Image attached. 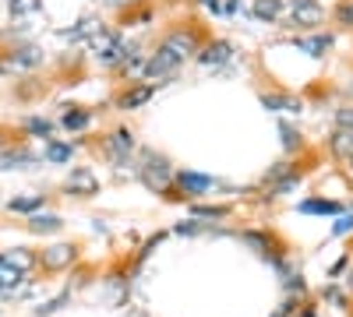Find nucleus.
Returning <instances> with one entry per match:
<instances>
[{"label":"nucleus","mask_w":353,"mask_h":317,"mask_svg":"<svg viewBox=\"0 0 353 317\" xmlns=\"http://www.w3.org/2000/svg\"><path fill=\"white\" fill-rule=\"evenodd\" d=\"M11 11L14 14H32V11H39V0H11Z\"/></svg>","instance_id":"nucleus-34"},{"label":"nucleus","mask_w":353,"mask_h":317,"mask_svg":"<svg viewBox=\"0 0 353 317\" xmlns=\"http://www.w3.org/2000/svg\"><path fill=\"white\" fill-rule=\"evenodd\" d=\"M134 177L152 194H170V187L176 180V166L156 149H141L138 159H134Z\"/></svg>","instance_id":"nucleus-1"},{"label":"nucleus","mask_w":353,"mask_h":317,"mask_svg":"<svg viewBox=\"0 0 353 317\" xmlns=\"http://www.w3.org/2000/svg\"><path fill=\"white\" fill-rule=\"evenodd\" d=\"M106 8H131V4H138V0H103Z\"/></svg>","instance_id":"nucleus-36"},{"label":"nucleus","mask_w":353,"mask_h":317,"mask_svg":"<svg viewBox=\"0 0 353 317\" xmlns=\"http://www.w3.org/2000/svg\"><path fill=\"white\" fill-rule=\"evenodd\" d=\"M21 127H25V134H32V138L53 141V120H46V117H28Z\"/></svg>","instance_id":"nucleus-25"},{"label":"nucleus","mask_w":353,"mask_h":317,"mask_svg":"<svg viewBox=\"0 0 353 317\" xmlns=\"http://www.w3.org/2000/svg\"><path fill=\"white\" fill-rule=\"evenodd\" d=\"M205 229H209V222L188 219V222H176V226H173V233H176V237H198V233H205Z\"/></svg>","instance_id":"nucleus-29"},{"label":"nucleus","mask_w":353,"mask_h":317,"mask_svg":"<svg viewBox=\"0 0 353 317\" xmlns=\"http://www.w3.org/2000/svg\"><path fill=\"white\" fill-rule=\"evenodd\" d=\"M325 18V8L318 0H290V28H314Z\"/></svg>","instance_id":"nucleus-9"},{"label":"nucleus","mask_w":353,"mask_h":317,"mask_svg":"<svg viewBox=\"0 0 353 317\" xmlns=\"http://www.w3.org/2000/svg\"><path fill=\"white\" fill-rule=\"evenodd\" d=\"M36 162H39V155L25 145H11L0 152V169H32Z\"/></svg>","instance_id":"nucleus-12"},{"label":"nucleus","mask_w":353,"mask_h":317,"mask_svg":"<svg viewBox=\"0 0 353 317\" xmlns=\"http://www.w3.org/2000/svg\"><path fill=\"white\" fill-rule=\"evenodd\" d=\"M336 127L339 131H353V106H339L336 109Z\"/></svg>","instance_id":"nucleus-33"},{"label":"nucleus","mask_w":353,"mask_h":317,"mask_svg":"<svg viewBox=\"0 0 353 317\" xmlns=\"http://www.w3.org/2000/svg\"><path fill=\"white\" fill-rule=\"evenodd\" d=\"M43 64V50L39 46H32V43H25V46H14L11 50V56L4 61V67H39Z\"/></svg>","instance_id":"nucleus-18"},{"label":"nucleus","mask_w":353,"mask_h":317,"mask_svg":"<svg viewBox=\"0 0 353 317\" xmlns=\"http://www.w3.org/2000/svg\"><path fill=\"white\" fill-rule=\"evenodd\" d=\"M176 64H184V61H191V56H198L201 53V36L194 32V28H173V32H166L163 36V43H159Z\"/></svg>","instance_id":"nucleus-5"},{"label":"nucleus","mask_w":353,"mask_h":317,"mask_svg":"<svg viewBox=\"0 0 353 317\" xmlns=\"http://www.w3.org/2000/svg\"><path fill=\"white\" fill-rule=\"evenodd\" d=\"M25 229H28V233H36V237H53V233H61V229H64V219L53 215V212H36V215H28Z\"/></svg>","instance_id":"nucleus-15"},{"label":"nucleus","mask_w":353,"mask_h":317,"mask_svg":"<svg viewBox=\"0 0 353 317\" xmlns=\"http://www.w3.org/2000/svg\"><path fill=\"white\" fill-rule=\"evenodd\" d=\"M265 109H272V113H304V102L297 96H290V92H261L258 96Z\"/></svg>","instance_id":"nucleus-14"},{"label":"nucleus","mask_w":353,"mask_h":317,"mask_svg":"<svg viewBox=\"0 0 353 317\" xmlns=\"http://www.w3.org/2000/svg\"><path fill=\"white\" fill-rule=\"evenodd\" d=\"M230 61H233V43H226V39H212V43H205V46H201V53H198V64H201V67H212V71L226 67Z\"/></svg>","instance_id":"nucleus-11"},{"label":"nucleus","mask_w":353,"mask_h":317,"mask_svg":"<svg viewBox=\"0 0 353 317\" xmlns=\"http://www.w3.org/2000/svg\"><path fill=\"white\" fill-rule=\"evenodd\" d=\"M233 208L230 205H198V201H191V219H201V222H223L230 219Z\"/></svg>","instance_id":"nucleus-21"},{"label":"nucleus","mask_w":353,"mask_h":317,"mask_svg":"<svg viewBox=\"0 0 353 317\" xmlns=\"http://www.w3.org/2000/svg\"><path fill=\"white\" fill-rule=\"evenodd\" d=\"M301 180H304V173L293 166V162H276V166H269V173L261 177V187L269 190V201H276V197H286L290 190H297L301 187Z\"/></svg>","instance_id":"nucleus-3"},{"label":"nucleus","mask_w":353,"mask_h":317,"mask_svg":"<svg viewBox=\"0 0 353 317\" xmlns=\"http://www.w3.org/2000/svg\"><path fill=\"white\" fill-rule=\"evenodd\" d=\"M297 212L301 215H343L346 212V205L343 201H332V197H304L301 205H297Z\"/></svg>","instance_id":"nucleus-13"},{"label":"nucleus","mask_w":353,"mask_h":317,"mask_svg":"<svg viewBox=\"0 0 353 317\" xmlns=\"http://www.w3.org/2000/svg\"><path fill=\"white\" fill-rule=\"evenodd\" d=\"M156 96V85L149 81H138V85H128V89L117 96V109H124V113H134L141 106H149V99Z\"/></svg>","instance_id":"nucleus-10"},{"label":"nucleus","mask_w":353,"mask_h":317,"mask_svg":"<svg viewBox=\"0 0 353 317\" xmlns=\"http://www.w3.org/2000/svg\"><path fill=\"white\" fill-rule=\"evenodd\" d=\"M346 293H353V261H350V268H346Z\"/></svg>","instance_id":"nucleus-38"},{"label":"nucleus","mask_w":353,"mask_h":317,"mask_svg":"<svg viewBox=\"0 0 353 317\" xmlns=\"http://www.w3.org/2000/svg\"><path fill=\"white\" fill-rule=\"evenodd\" d=\"M88 50H92V56H96L103 67H121V64H124V56H128L124 39L117 36V32H106V28H103L99 36L88 39Z\"/></svg>","instance_id":"nucleus-6"},{"label":"nucleus","mask_w":353,"mask_h":317,"mask_svg":"<svg viewBox=\"0 0 353 317\" xmlns=\"http://www.w3.org/2000/svg\"><path fill=\"white\" fill-rule=\"evenodd\" d=\"M350 229H353V212H343V215L332 222V237H346Z\"/></svg>","instance_id":"nucleus-32"},{"label":"nucleus","mask_w":353,"mask_h":317,"mask_svg":"<svg viewBox=\"0 0 353 317\" xmlns=\"http://www.w3.org/2000/svg\"><path fill=\"white\" fill-rule=\"evenodd\" d=\"M336 21L353 28V0H339V4H336Z\"/></svg>","instance_id":"nucleus-31"},{"label":"nucleus","mask_w":353,"mask_h":317,"mask_svg":"<svg viewBox=\"0 0 353 317\" xmlns=\"http://www.w3.org/2000/svg\"><path fill=\"white\" fill-rule=\"evenodd\" d=\"M283 289H286L290 296H297V300H301V296H307V282H304L301 272H297V275L290 272V275H283Z\"/></svg>","instance_id":"nucleus-28"},{"label":"nucleus","mask_w":353,"mask_h":317,"mask_svg":"<svg viewBox=\"0 0 353 317\" xmlns=\"http://www.w3.org/2000/svg\"><path fill=\"white\" fill-rule=\"evenodd\" d=\"M78 261V247L74 243H53L39 254V268L43 272H64Z\"/></svg>","instance_id":"nucleus-8"},{"label":"nucleus","mask_w":353,"mask_h":317,"mask_svg":"<svg viewBox=\"0 0 353 317\" xmlns=\"http://www.w3.org/2000/svg\"><path fill=\"white\" fill-rule=\"evenodd\" d=\"M64 303H71V289H64V293H57L53 300L39 303V307H36V317H50V314H57V310H64Z\"/></svg>","instance_id":"nucleus-27"},{"label":"nucleus","mask_w":353,"mask_h":317,"mask_svg":"<svg viewBox=\"0 0 353 317\" xmlns=\"http://www.w3.org/2000/svg\"><path fill=\"white\" fill-rule=\"evenodd\" d=\"M350 261H353V254H343V257H339V261H336V265L329 268V275H332V278H339V275H343V272L350 268Z\"/></svg>","instance_id":"nucleus-35"},{"label":"nucleus","mask_w":353,"mask_h":317,"mask_svg":"<svg viewBox=\"0 0 353 317\" xmlns=\"http://www.w3.org/2000/svg\"><path fill=\"white\" fill-rule=\"evenodd\" d=\"M64 190H68V197H78V201L96 197V194H99L96 169H92V166H74V169L68 173V180H64Z\"/></svg>","instance_id":"nucleus-7"},{"label":"nucleus","mask_w":353,"mask_h":317,"mask_svg":"<svg viewBox=\"0 0 353 317\" xmlns=\"http://www.w3.org/2000/svg\"><path fill=\"white\" fill-rule=\"evenodd\" d=\"M283 8H286V0H254L251 14H254L258 21H276V18L283 14Z\"/></svg>","instance_id":"nucleus-24"},{"label":"nucleus","mask_w":353,"mask_h":317,"mask_svg":"<svg viewBox=\"0 0 353 317\" xmlns=\"http://www.w3.org/2000/svg\"><path fill=\"white\" fill-rule=\"evenodd\" d=\"M301 317H318V310L311 303H301Z\"/></svg>","instance_id":"nucleus-37"},{"label":"nucleus","mask_w":353,"mask_h":317,"mask_svg":"<svg viewBox=\"0 0 353 317\" xmlns=\"http://www.w3.org/2000/svg\"><path fill=\"white\" fill-rule=\"evenodd\" d=\"M173 187L181 190V194H170L173 201H198L205 194H212L219 187L216 177H209V173H198V169H176V180Z\"/></svg>","instance_id":"nucleus-4"},{"label":"nucleus","mask_w":353,"mask_h":317,"mask_svg":"<svg viewBox=\"0 0 353 317\" xmlns=\"http://www.w3.org/2000/svg\"><path fill=\"white\" fill-rule=\"evenodd\" d=\"M28 278V272H21L14 261H11V257L8 254H0V293H4V296H11L14 289H18V285Z\"/></svg>","instance_id":"nucleus-16"},{"label":"nucleus","mask_w":353,"mask_h":317,"mask_svg":"<svg viewBox=\"0 0 353 317\" xmlns=\"http://www.w3.org/2000/svg\"><path fill=\"white\" fill-rule=\"evenodd\" d=\"M92 120H96V113L92 109H85V106H68L64 113H61V127H68V131H88L92 127Z\"/></svg>","instance_id":"nucleus-19"},{"label":"nucleus","mask_w":353,"mask_h":317,"mask_svg":"<svg viewBox=\"0 0 353 317\" xmlns=\"http://www.w3.org/2000/svg\"><path fill=\"white\" fill-rule=\"evenodd\" d=\"M346 162H350V169H353V155H350V159H346Z\"/></svg>","instance_id":"nucleus-41"},{"label":"nucleus","mask_w":353,"mask_h":317,"mask_svg":"<svg viewBox=\"0 0 353 317\" xmlns=\"http://www.w3.org/2000/svg\"><path fill=\"white\" fill-rule=\"evenodd\" d=\"M46 208V194H18L8 201V212L11 215H36Z\"/></svg>","instance_id":"nucleus-20"},{"label":"nucleus","mask_w":353,"mask_h":317,"mask_svg":"<svg viewBox=\"0 0 353 317\" xmlns=\"http://www.w3.org/2000/svg\"><path fill=\"white\" fill-rule=\"evenodd\" d=\"M350 212H353V205H350Z\"/></svg>","instance_id":"nucleus-42"},{"label":"nucleus","mask_w":353,"mask_h":317,"mask_svg":"<svg viewBox=\"0 0 353 317\" xmlns=\"http://www.w3.org/2000/svg\"><path fill=\"white\" fill-rule=\"evenodd\" d=\"M321 296H325L332 307H343V310H346V303H350V300H346V289H343V285H336V282H329L325 289H321Z\"/></svg>","instance_id":"nucleus-30"},{"label":"nucleus","mask_w":353,"mask_h":317,"mask_svg":"<svg viewBox=\"0 0 353 317\" xmlns=\"http://www.w3.org/2000/svg\"><path fill=\"white\" fill-rule=\"evenodd\" d=\"M134 152H138V141H134V131L131 127H117L103 138V155L124 173V166L134 169Z\"/></svg>","instance_id":"nucleus-2"},{"label":"nucleus","mask_w":353,"mask_h":317,"mask_svg":"<svg viewBox=\"0 0 353 317\" xmlns=\"http://www.w3.org/2000/svg\"><path fill=\"white\" fill-rule=\"evenodd\" d=\"M293 46L311 56H325V50L332 46V36H301V39H293Z\"/></svg>","instance_id":"nucleus-23"},{"label":"nucleus","mask_w":353,"mask_h":317,"mask_svg":"<svg viewBox=\"0 0 353 317\" xmlns=\"http://www.w3.org/2000/svg\"><path fill=\"white\" fill-rule=\"evenodd\" d=\"M4 71H8V67H4V61H0V74H4Z\"/></svg>","instance_id":"nucleus-40"},{"label":"nucleus","mask_w":353,"mask_h":317,"mask_svg":"<svg viewBox=\"0 0 353 317\" xmlns=\"http://www.w3.org/2000/svg\"><path fill=\"white\" fill-rule=\"evenodd\" d=\"M279 134H283V149H286V152H297V149L304 145L301 131L293 127V124H286V120H279Z\"/></svg>","instance_id":"nucleus-26"},{"label":"nucleus","mask_w":353,"mask_h":317,"mask_svg":"<svg viewBox=\"0 0 353 317\" xmlns=\"http://www.w3.org/2000/svg\"><path fill=\"white\" fill-rule=\"evenodd\" d=\"M201 4L209 8V11H219V0H201Z\"/></svg>","instance_id":"nucleus-39"},{"label":"nucleus","mask_w":353,"mask_h":317,"mask_svg":"<svg viewBox=\"0 0 353 317\" xmlns=\"http://www.w3.org/2000/svg\"><path fill=\"white\" fill-rule=\"evenodd\" d=\"M74 152H78V145L74 141H46L43 145V162H50V166H68L71 159H74Z\"/></svg>","instance_id":"nucleus-17"},{"label":"nucleus","mask_w":353,"mask_h":317,"mask_svg":"<svg viewBox=\"0 0 353 317\" xmlns=\"http://www.w3.org/2000/svg\"><path fill=\"white\" fill-rule=\"evenodd\" d=\"M329 152L336 155V159H350L353 155V131H339V127H332V134H329Z\"/></svg>","instance_id":"nucleus-22"}]
</instances>
